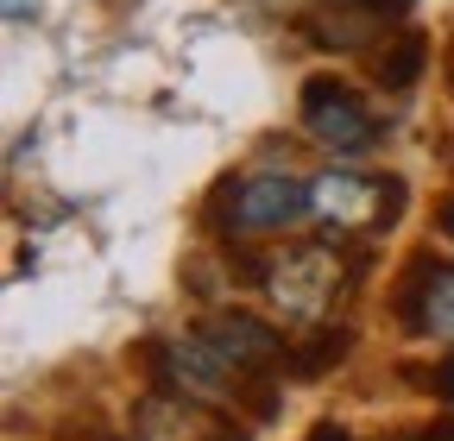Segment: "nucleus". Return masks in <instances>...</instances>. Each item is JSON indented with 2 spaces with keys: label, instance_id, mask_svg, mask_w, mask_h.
Segmentation results:
<instances>
[{
  "label": "nucleus",
  "instance_id": "nucleus-12",
  "mask_svg": "<svg viewBox=\"0 0 454 441\" xmlns=\"http://www.w3.org/2000/svg\"><path fill=\"white\" fill-rule=\"evenodd\" d=\"M309 441H348V429H334V422H322V429H316Z\"/></svg>",
  "mask_w": 454,
  "mask_h": 441
},
{
  "label": "nucleus",
  "instance_id": "nucleus-3",
  "mask_svg": "<svg viewBox=\"0 0 454 441\" xmlns=\"http://www.w3.org/2000/svg\"><path fill=\"white\" fill-rule=\"evenodd\" d=\"M340 290V259L334 246H297L265 265V297L291 315V321H316Z\"/></svg>",
  "mask_w": 454,
  "mask_h": 441
},
{
  "label": "nucleus",
  "instance_id": "nucleus-4",
  "mask_svg": "<svg viewBox=\"0 0 454 441\" xmlns=\"http://www.w3.org/2000/svg\"><path fill=\"white\" fill-rule=\"evenodd\" d=\"M303 127L316 133V145L340 151V158H360L379 145V120L360 107V95L334 76H309L303 82Z\"/></svg>",
  "mask_w": 454,
  "mask_h": 441
},
{
  "label": "nucleus",
  "instance_id": "nucleus-1",
  "mask_svg": "<svg viewBox=\"0 0 454 441\" xmlns=\"http://www.w3.org/2000/svg\"><path fill=\"white\" fill-rule=\"evenodd\" d=\"M309 202H316V220L328 228L334 246H348L360 234H379L404 214V183L397 177H366V171H322L309 183Z\"/></svg>",
  "mask_w": 454,
  "mask_h": 441
},
{
  "label": "nucleus",
  "instance_id": "nucleus-8",
  "mask_svg": "<svg viewBox=\"0 0 454 441\" xmlns=\"http://www.w3.org/2000/svg\"><path fill=\"white\" fill-rule=\"evenodd\" d=\"M411 284H417V290H404V315H411V328H423V335H435V341H454V271H442V265H417V271H411Z\"/></svg>",
  "mask_w": 454,
  "mask_h": 441
},
{
  "label": "nucleus",
  "instance_id": "nucleus-10",
  "mask_svg": "<svg viewBox=\"0 0 454 441\" xmlns=\"http://www.w3.org/2000/svg\"><path fill=\"white\" fill-rule=\"evenodd\" d=\"M340 353H348V335H340V328H334V335H316V347L297 353V372H328Z\"/></svg>",
  "mask_w": 454,
  "mask_h": 441
},
{
  "label": "nucleus",
  "instance_id": "nucleus-11",
  "mask_svg": "<svg viewBox=\"0 0 454 441\" xmlns=\"http://www.w3.org/2000/svg\"><path fill=\"white\" fill-rule=\"evenodd\" d=\"M0 7H7V19H13V26H26V19L38 13V0H0Z\"/></svg>",
  "mask_w": 454,
  "mask_h": 441
},
{
  "label": "nucleus",
  "instance_id": "nucleus-13",
  "mask_svg": "<svg viewBox=\"0 0 454 441\" xmlns=\"http://www.w3.org/2000/svg\"><path fill=\"white\" fill-rule=\"evenodd\" d=\"M442 228H448V240H454V208H442Z\"/></svg>",
  "mask_w": 454,
  "mask_h": 441
},
{
  "label": "nucleus",
  "instance_id": "nucleus-7",
  "mask_svg": "<svg viewBox=\"0 0 454 441\" xmlns=\"http://www.w3.org/2000/svg\"><path fill=\"white\" fill-rule=\"evenodd\" d=\"M411 0H334V13H316L303 32L322 50H360L366 38H379L385 19H404Z\"/></svg>",
  "mask_w": 454,
  "mask_h": 441
},
{
  "label": "nucleus",
  "instance_id": "nucleus-6",
  "mask_svg": "<svg viewBox=\"0 0 454 441\" xmlns=\"http://www.w3.org/2000/svg\"><path fill=\"white\" fill-rule=\"evenodd\" d=\"M202 341L234 366V372H271L278 360H284V335L271 321H259V315H247V309H221V315H208L202 321Z\"/></svg>",
  "mask_w": 454,
  "mask_h": 441
},
{
  "label": "nucleus",
  "instance_id": "nucleus-2",
  "mask_svg": "<svg viewBox=\"0 0 454 441\" xmlns=\"http://www.w3.org/2000/svg\"><path fill=\"white\" fill-rule=\"evenodd\" d=\"M145 366H152L158 391H177V398H196V404H227V398H234V378H240L202 335H190V341H152Z\"/></svg>",
  "mask_w": 454,
  "mask_h": 441
},
{
  "label": "nucleus",
  "instance_id": "nucleus-9",
  "mask_svg": "<svg viewBox=\"0 0 454 441\" xmlns=\"http://www.w3.org/2000/svg\"><path fill=\"white\" fill-rule=\"evenodd\" d=\"M423 64H429L423 32H397L391 50H379V58H372V76H379V89H417Z\"/></svg>",
  "mask_w": 454,
  "mask_h": 441
},
{
  "label": "nucleus",
  "instance_id": "nucleus-14",
  "mask_svg": "<svg viewBox=\"0 0 454 441\" xmlns=\"http://www.w3.org/2000/svg\"><path fill=\"white\" fill-rule=\"evenodd\" d=\"M442 384H448V398H454V366H448V372H442Z\"/></svg>",
  "mask_w": 454,
  "mask_h": 441
},
{
  "label": "nucleus",
  "instance_id": "nucleus-5",
  "mask_svg": "<svg viewBox=\"0 0 454 441\" xmlns=\"http://www.w3.org/2000/svg\"><path fill=\"white\" fill-rule=\"evenodd\" d=\"M303 214H316V202H309V183H297V177H240V183H227V220H234V234H284V228H297Z\"/></svg>",
  "mask_w": 454,
  "mask_h": 441
},
{
  "label": "nucleus",
  "instance_id": "nucleus-15",
  "mask_svg": "<svg viewBox=\"0 0 454 441\" xmlns=\"http://www.w3.org/2000/svg\"><path fill=\"white\" fill-rule=\"evenodd\" d=\"M448 82H454V58H448Z\"/></svg>",
  "mask_w": 454,
  "mask_h": 441
}]
</instances>
